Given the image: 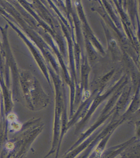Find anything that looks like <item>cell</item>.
Returning a JSON list of instances; mask_svg holds the SVG:
<instances>
[{"label": "cell", "instance_id": "cell-1", "mask_svg": "<svg viewBox=\"0 0 140 158\" xmlns=\"http://www.w3.org/2000/svg\"><path fill=\"white\" fill-rule=\"evenodd\" d=\"M10 127L12 130H13L15 131H19L21 128V125L20 124L18 121H15L13 122H10Z\"/></svg>", "mask_w": 140, "mask_h": 158}, {"label": "cell", "instance_id": "cell-2", "mask_svg": "<svg viewBox=\"0 0 140 158\" xmlns=\"http://www.w3.org/2000/svg\"><path fill=\"white\" fill-rule=\"evenodd\" d=\"M7 119H8V120L9 122H11L16 121L17 120L16 116L14 114H12V113L10 114L7 116Z\"/></svg>", "mask_w": 140, "mask_h": 158}, {"label": "cell", "instance_id": "cell-3", "mask_svg": "<svg viewBox=\"0 0 140 158\" xmlns=\"http://www.w3.org/2000/svg\"><path fill=\"white\" fill-rule=\"evenodd\" d=\"M6 148L9 150H13L14 148V144L12 142H9L6 144Z\"/></svg>", "mask_w": 140, "mask_h": 158}, {"label": "cell", "instance_id": "cell-4", "mask_svg": "<svg viewBox=\"0 0 140 158\" xmlns=\"http://www.w3.org/2000/svg\"><path fill=\"white\" fill-rule=\"evenodd\" d=\"M95 151H96V153L97 155H99V156H100V155H101L102 151H101V149H98V148L96 149Z\"/></svg>", "mask_w": 140, "mask_h": 158}]
</instances>
